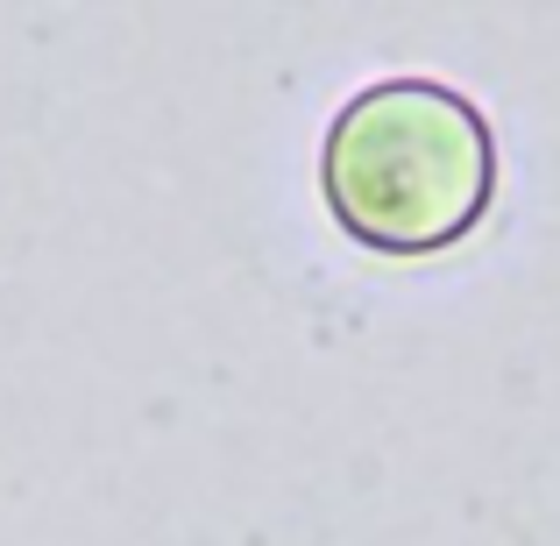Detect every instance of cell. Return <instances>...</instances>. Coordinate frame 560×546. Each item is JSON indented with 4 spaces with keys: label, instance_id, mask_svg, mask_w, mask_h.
<instances>
[{
    "label": "cell",
    "instance_id": "cell-1",
    "mask_svg": "<svg viewBox=\"0 0 560 546\" xmlns=\"http://www.w3.org/2000/svg\"><path fill=\"white\" fill-rule=\"evenodd\" d=\"M319 191L362 248H454L497 199L490 114L440 79H376L327 121Z\"/></svg>",
    "mask_w": 560,
    "mask_h": 546
}]
</instances>
